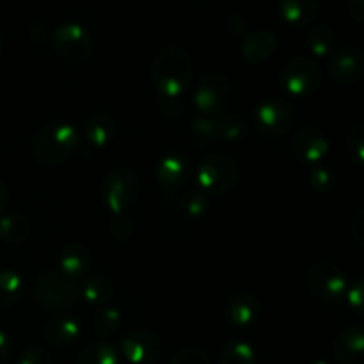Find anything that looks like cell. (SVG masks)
<instances>
[{
  "instance_id": "cell-43",
  "label": "cell",
  "mask_w": 364,
  "mask_h": 364,
  "mask_svg": "<svg viewBox=\"0 0 364 364\" xmlns=\"http://www.w3.org/2000/svg\"><path fill=\"white\" fill-rule=\"evenodd\" d=\"M2 50H4V41H2V34H0V57H2Z\"/></svg>"
},
{
  "instance_id": "cell-20",
  "label": "cell",
  "mask_w": 364,
  "mask_h": 364,
  "mask_svg": "<svg viewBox=\"0 0 364 364\" xmlns=\"http://www.w3.org/2000/svg\"><path fill=\"white\" fill-rule=\"evenodd\" d=\"M116 135V119L109 112H92L84 124V137L95 148L110 144Z\"/></svg>"
},
{
  "instance_id": "cell-15",
  "label": "cell",
  "mask_w": 364,
  "mask_h": 364,
  "mask_svg": "<svg viewBox=\"0 0 364 364\" xmlns=\"http://www.w3.org/2000/svg\"><path fill=\"white\" fill-rule=\"evenodd\" d=\"M155 176L164 191H180L191 178V164L183 155L169 153L159 162L155 169Z\"/></svg>"
},
{
  "instance_id": "cell-11",
  "label": "cell",
  "mask_w": 364,
  "mask_h": 364,
  "mask_svg": "<svg viewBox=\"0 0 364 364\" xmlns=\"http://www.w3.org/2000/svg\"><path fill=\"white\" fill-rule=\"evenodd\" d=\"M327 73L336 84H355L364 77V52L354 45L334 50L327 60Z\"/></svg>"
},
{
  "instance_id": "cell-16",
  "label": "cell",
  "mask_w": 364,
  "mask_h": 364,
  "mask_svg": "<svg viewBox=\"0 0 364 364\" xmlns=\"http://www.w3.org/2000/svg\"><path fill=\"white\" fill-rule=\"evenodd\" d=\"M334 358L340 364H364V329L352 326L341 331L333 345Z\"/></svg>"
},
{
  "instance_id": "cell-14",
  "label": "cell",
  "mask_w": 364,
  "mask_h": 364,
  "mask_svg": "<svg viewBox=\"0 0 364 364\" xmlns=\"http://www.w3.org/2000/svg\"><path fill=\"white\" fill-rule=\"evenodd\" d=\"M262 313V302L255 294L238 291L230 295L224 302V315L226 320L235 327H251Z\"/></svg>"
},
{
  "instance_id": "cell-41",
  "label": "cell",
  "mask_w": 364,
  "mask_h": 364,
  "mask_svg": "<svg viewBox=\"0 0 364 364\" xmlns=\"http://www.w3.org/2000/svg\"><path fill=\"white\" fill-rule=\"evenodd\" d=\"M348 13L358 23L364 25V0H347Z\"/></svg>"
},
{
  "instance_id": "cell-37",
  "label": "cell",
  "mask_w": 364,
  "mask_h": 364,
  "mask_svg": "<svg viewBox=\"0 0 364 364\" xmlns=\"http://www.w3.org/2000/svg\"><path fill=\"white\" fill-rule=\"evenodd\" d=\"M18 364H55L53 358L45 350V348L39 347H28L18 358Z\"/></svg>"
},
{
  "instance_id": "cell-3",
  "label": "cell",
  "mask_w": 364,
  "mask_h": 364,
  "mask_svg": "<svg viewBox=\"0 0 364 364\" xmlns=\"http://www.w3.org/2000/svg\"><path fill=\"white\" fill-rule=\"evenodd\" d=\"M235 87L223 71H206L196 84L194 105L206 117H219L230 110L233 103Z\"/></svg>"
},
{
  "instance_id": "cell-9",
  "label": "cell",
  "mask_w": 364,
  "mask_h": 364,
  "mask_svg": "<svg viewBox=\"0 0 364 364\" xmlns=\"http://www.w3.org/2000/svg\"><path fill=\"white\" fill-rule=\"evenodd\" d=\"M308 288L316 301L333 304L347 297L348 281L341 267L323 259L308 270Z\"/></svg>"
},
{
  "instance_id": "cell-24",
  "label": "cell",
  "mask_w": 364,
  "mask_h": 364,
  "mask_svg": "<svg viewBox=\"0 0 364 364\" xmlns=\"http://www.w3.org/2000/svg\"><path fill=\"white\" fill-rule=\"evenodd\" d=\"M217 121V137L226 142H240L247 137L249 123L244 116L235 112H226L215 117Z\"/></svg>"
},
{
  "instance_id": "cell-23",
  "label": "cell",
  "mask_w": 364,
  "mask_h": 364,
  "mask_svg": "<svg viewBox=\"0 0 364 364\" xmlns=\"http://www.w3.org/2000/svg\"><path fill=\"white\" fill-rule=\"evenodd\" d=\"M23 294V277L16 270H0V309H7L20 302Z\"/></svg>"
},
{
  "instance_id": "cell-44",
  "label": "cell",
  "mask_w": 364,
  "mask_h": 364,
  "mask_svg": "<svg viewBox=\"0 0 364 364\" xmlns=\"http://www.w3.org/2000/svg\"><path fill=\"white\" fill-rule=\"evenodd\" d=\"M309 364H329V363L322 361V359H318V361H313V363H309Z\"/></svg>"
},
{
  "instance_id": "cell-6",
  "label": "cell",
  "mask_w": 364,
  "mask_h": 364,
  "mask_svg": "<svg viewBox=\"0 0 364 364\" xmlns=\"http://www.w3.org/2000/svg\"><path fill=\"white\" fill-rule=\"evenodd\" d=\"M279 82L288 95L295 96V98H308L320 89L322 66L315 57H294L281 70Z\"/></svg>"
},
{
  "instance_id": "cell-26",
  "label": "cell",
  "mask_w": 364,
  "mask_h": 364,
  "mask_svg": "<svg viewBox=\"0 0 364 364\" xmlns=\"http://www.w3.org/2000/svg\"><path fill=\"white\" fill-rule=\"evenodd\" d=\"M308 48L315 57H329L336 48V32L331 25H316L308 34Z\"/></svg>"
},
{
  "instance_id": "cell-34",
  "label": "cell",
  "mask_w": 364,
  "mask_h": 364,
  "mask_svg": "<svg viewBox=\"0 0 364 364\" xmlns=\"http://www.w3.org/2000/svg\"><path fill=\"white\" fill-rule=\"evenodd\" d=\"M109 231L112 235L114 240L117 242H127L132 238V233H134V223L128 215H123V213H116L112 217V220L109 223Z\"/></svg>"
},
{
  "instance_id": "cell-33",
  "label": "cell",
  "mask_w": 364,
  "mask_h": 364,
  "mask_svg": "<svg viewBox=\"0 0 364 364\" xmlns=\"http://www.w3.org/2000/svg\"><path fill=\"white\" fill-rule=\"evenodd\" d=\"M309 183L316 192H331L336 187V174L329 167H315L309 173Z\"/></svg>"
},
{
  "instance_id": "cell-36",
  "label": "cell",
  "mask_w": 364,
  "mask_h": 364,
  "mask_svg": "<svg viewBox=\"0 0 364 364\" xmlns=\"http://www.w3.org/2000/svg\"><path fill=\"white\" fill-rule=\"evenodd\" d=\"M181 205L188 217H201L208 208V196L205 192H192V194L185 196Z\"/></svg>"
},
{
  "instance_id": "cell-13",
  "label": "cell",
  "mask_w": 364,
  "mask_h": 364,
  "mask_svg": "<svg viewBox=\"0 0 364 364\" xmlns=\"http://www.w3.org/2000/svg\"><path fill=\"white\" fill-rule=\"evenodd\" d=\"M291 149H294V155L302 164L316 166L329 153V141H327L326 134L318 127L306 124V127L299 128L297 134H295Z\"/></svg>"
},
{
  "instance_id": "cell-32",
  "label": "cell",
  "mask_w": 364,
  "mask_h": 364,
  "mask_svg": "<svg viewBox=\"0 0 364 364\" xmlns=\"http://www.w3.org/2000/svg\"><path fill=\"white\" fill-rule=\"evenodd\" d=\"M156 107L159 112L162 114L166 119H180L187 112V103H185L183 96H162L159 95L156 98Z\"/></svg>"
},
{
  "instance_id": "cell-38",
  "label": "cell",
  "mask_w": 364,
  "mask_h": 364,
  "mask_svg": "<svg viewBox=\"0 0 364 364\" xmlns=\"http://www.w3.org/2000/svg\"><path fill=\"white\" fill-rule=\"evenodd\" d=\"M347 301L348 306H350L358 315L364 316V277L355 281V283L348 288Z\"/></svg>"
},
{
  "instance_id": "cell-7",
  "label": "cell",
  "mask_w": 364,
  "mask_h": 364,
  "mask_svg": "<svg viewBox=\"0 0 364 364\" xmlns=\"http://www.w3.org/2000/svg\"><path fill=\"white\" fill-rule=\"evenodd\" d=\"M141 194V180L132 169H114L105 174L100 185V198L103 205L116 215L134 205Z\"/></svg>"
},
{
  "instance_id": "cell-19",
  "label": "cell",
  "mask_w": 364,
  "mask_h": 364,
  "mask_svg": "<svg viewBox=\"0 0 364 364\" xmlns=\"http://www.w3.org/2000/svg\"><path fill=\"white\" fill-rule=\"evenodd\" d=\"M277 39L270 31H255L242 39L240 53L247 64H262L276 52Z\"/></svg>"
},
{
  "instance_id": "cell-28",
  "label": "cell",
  "mask_w": 364,
  "mask_h": 364,
  "mask_svg": "<svg viewBox=\"0 0 364 364\" xmlns=\"http://www.w3.org/2000/svg\"><path fill=\"white\" fill-rule=\"evenodd\" d=\"M219 364H256V352L247 341L231 340L220 350Z\"/></svg>"
},
{
  "instance_id": "cell-4",
  "label": "cell",
  "mask_w": 364,
  "mask_h": 364,
  "mask_svg": "<svg viewBox=\"0 0 364 364\" xmlns=\"http://www.w3.org/2000/svg\"><path fill=\"white\" fill-rule=\"evenodd\" d=\"M32 295L41 308L59 311L80 299V283L66 277L60 270H46L36 279Z\"/></svg>"
},
{
  "instance_id": "cell-21",
  "label": "cell",
  "mask_w": 364,
  "mask_h": 364,
  "mask_svg": "<svg viewBox=\"0 0 364 364\" xmlns=\"http://www.w3.org/2000/svg\"><path fill=\"white\" fill-rule=\"evenodd\" d=\"M279 16L291 27H306L318 16L316 0H279Z\"/></svg>"
},
{
  "instance_id": "cell-27",
  "label": "cell",
  "mask_w": 364,
  "mask_h": 364,
  "mask_svg": "<svg viewBox=\"0 0 364 364\" xmlns=\"http://www.w3.org/2000/svg\"><path fill=\"white\" fill-rule=\"evenodd\" d=\"M75 364H121V354L112 345L98 341L85 347Z\"/></svg>"
},
{
  "instance_id": "cell-35",
  "label": "cell",
  "mask_w": 364,
  "mask_h": 364,
  "mask_svg": "<svg viewBox=\"0 0 364 364\" xmlns=\"http://www.w3.org/2000/svg\"><path fill=\"white\" fill-rule=\"evenodd\" d=\"M169 364H210V358L203 348L183 347L173 355Z\"/></svg>"
},
{
  "instance_id": "cell-8",
  "label": "cell",
  "mask_w": 364,
  "mask_h": 364,
  "mask_svg": "<svg viewBox=\"0 0 364 364\" xmlns=\"http://www.w3.org/2000/svg\"><path fill=\"white\" fill-rule=\"evenodd\" d=\"M52 45L59 59L70 66H80L87 63L95 50L91 34L85 31V27L75 21L59 25L53 31Z\"/></svg>"
},
{
  "instance_id": "cell-10",
  "label": "cell",
  "mask_w": 364,
  "mask_h": 364,
  "mask_svg": "<svg viewBox=\"0 0 364 364\" xmlns=\"http://www.w3.org/2000/svg\"><path fill=\"white\" fill-rule=\"evenodd\" d=\"M294 107L283 98H267L255 112V128L259 135L269 139L281 137L294 127Z\"/></svg>"
},
{
  "instance_id": "cell-29",
  "label": "cell",
  "mask_w": 364,
  "mask_h": 364,
  "mask_svg": "<svg viewBox=\"0 0 364 364\" xmlns=\"http://www.w3.org/2000/svg\"><path fill=\"white\" fill-rule=\"evenodd\" d=\"M191 134H192V139H194V144L198 146V148H208L210 144L219 141V137H217L215 117H206V116L196 117V119L192 121Z\"/></svg>"
},
{
  "instance_id": "cell-39",
  "label": "cell",
  "mask_w": 364,
  "mask_h": 364,
  "mask_svg": "<svg viewBox=\"0 0 364 364\" xmlns=\"http://www.w3.org/2000/svg\"><path fill=\"white\" fill-rule=\"evenodd\" d=\"M350 233H352V238L355 240V244L364 249V208L355 213L354 220H352Z\"/></svg>"
},
{
  "instance_id": "cell-2",
  "label": "cell",
  "mask_w": 364,
  "mask_h": 364,
  "mask_svg": "<svg viewBox=\"0 0 364 364\" xmlns=\"http://www.w3.org/2000/svg\"><path fill=\"white\" fill-rule=\"evenodd\" d=\"M80 144V132L64 121H50L43 124L31 141V155L46 167L66 162Z\"/></svg>"
},
{
  "instance_id": "cell-5",
  "label": "cell",
  "mask_w": 364,
  "mask_h": 364,
  "mask_svg": "<svg viewBox=\"0 0 364 364\" xmlns=\"http://www.w3.org/2000/svg\"><path fill=\"white\" fill-rule=\"evenodd\" d=\"M238 174L240 171L231 156L213 153L198 166L196 181L206 196H224L237 185Z\"/></svg>"
},
{
  "instance_id": "cell-25",
  "label": "cell",
  "mask_w": 364,
  "mask_h": 364,
  "mask_svg": "<svg viewBox=\"0 0 364 364\" xmlns=\"http://www.w3.org/2000/svg\"><path fill=\"white\" fill-rule=\"evenodd\" d=\"M112 281L105 276H91L80 283V299L89 304H103L112 299Z\"/></svg>"
},
{
  "instance_id": "cell-42",
  "label": "cell",
  "mask_w": 364,
  "mask_h": 364,
  "mask_svg": "<svg viewBox=\"0 0 364 364\" xmlns=\"http://www.w3.org/2000/svg\"><path fill=\"white\" fill-rule=\"evenodd\" d=\"M7 198H9V194H7V187L2 181V178H0V213H2L4 208H6Z\"/></svg>"
},
{
  "instance_id": "cell-18",
  "label": "cell",
  "mask_w": 364,
  "mask_h": 364,
  "mask_svg": "<svg viewBox=\"0 0 364 364\" xmlns=\"http://www.w3.org/2000/svg\"><path fill=\"white\" fill-rule=\"evenodd\" d=\"M60 272L70 279L78 281L82 276L91 270L92 267V255L89 247L82 242H70L60 251Z\"/></svg>"
},
{
  "instance_id": "cell-22",
  "label": "cell",
  "mask_w": 364,
  "mask_h": 364,
  "mask_svg": "<svg viewBox=\"0 0 364 364\" xmlns=\"http://www.w3.org/2000/svg\"><path fill=\"white\" fill-rule=\"evenodd\" d=\"M32 223L23 213H6L0 217V240L7 244H23L31 238Z\"/></svg>"
},
{
  "instance_id": "cell-17",
  "label": "cell",
  "mask_w": 364,
  "mask_h": 364,
  "mask_svg": "<svg viewBox=\"0 0 364 364\" xmlns=\"http://www.w3.org/2000/svg\"><path fill=\"white\" fill-rule=\"evenodd\" d=\"M82 323L68 313H59L52 316L43 327V336L50 345L55 347H68L73 345L80 338Z\"/></svg>"
},
{
  "instance_id": "cell-12",
  "label": "cell",
  "mask_w": 364,
  "mask_h": 364,
  "mask_svg": "<svg viewBox=\"0 0 364 364\" xmlns=\"http://www.w3.org/2000/svg\"><path fill=\"white\" fill-rule=\"evenodd\" d=\"M162 354V343L149 331H130L121 340V355L130 364H153Z\"/></svg>"
},
{
  "instance_id": "cell-1",
  "label": "cell",
  "mask_w": 364,
  "mask_h": 364,
  "mask_svg": "<svg viewBox=\"0 0 364 364\" xmlns=\"http://www.w3.org/2000/svg\"><path fill=\"white\" fill-rule=\"evenodd\" d=\"M194 77V60L191 53L178 45L166 46L153 59L149 78L159 95L183 96Z\"/></svg>"
},
{
  "instance_id": "cell-40",
  "label": "cell",
  "mask_w": 364,
  "mask_h": 364,
  "mask_svg": "<svg viewBox=\"0 0 364 364\" xmlns=\"http://www.w3.org/2000/svg\"><path fill=\"white\" fill-rule=\"evenodd\" d=\"M13 354V341L11 336L4 331H0V364H7Z\"/></svg>"
},
{
  "instance_id": "cell-31",
  "label": "cell",
  "mask_w": 364,
  "mask_h": 364,
  "mask_svg": "<svg viewBox=\"0 0 364 364\" xmlns=\"http://www.w3.org/2000/svg\"><path fill=\"white\" fill-rule=\"evenodd\" d=\"M345 153L355 166L364 167V123H358L348 130L343 142Z\"/></svg>"
},
{
  "instance_id": "cell-30",
  "label": "cell",
  "mask_w": 364,
  "mask_h": 364,
  "mask_svg": "<svg viewBox=\"0 0 364 364\" xmlns=\"http://www.w3.org/2000/svg\"><path fill=\"white\" fill-rule=\"evenodd\" d=\"M121 326V313L117 308H102L95 315V333L98 338H109L119 329Z\"/></svg>"
}]
</instances>
